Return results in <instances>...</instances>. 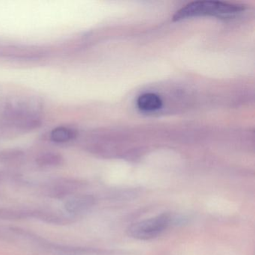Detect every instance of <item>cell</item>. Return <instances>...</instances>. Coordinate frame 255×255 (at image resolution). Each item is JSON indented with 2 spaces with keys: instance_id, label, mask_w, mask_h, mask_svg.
Here are the masks:
<instances>
[{
  "instance_id": "obj_5",
  "label": "cell",
  "mask_w": 255,
  "mask_h": 255,
  "mask_svg": "<svg viewBox=\"0 0 255 255\" xmlns=\"http://www.w3.org/2000/svg\"><path fill=\"white\" fill-rule=\"evenodd\" d=\"M77 136V131L68 127H57L50 134V139L55 143L63 144L72 141Z\"/></svg>"
},
{
  "instance_id": "obj_4",
  "label": "cell",
  "mask_w": 255,
  "mask_h": 255,
  "mask_svg": "<svg viewBox=\"0 0 255 255\" xmlns=\"http://www.w3.org/2000/svg\"><path fill=\"white\" fill-rule=\"evenodd\" d=\"M137 106L141 111H156L162 108V101L160 97L156 94L146 93L138 98Z\"/></svg>"
},
{
  "instance_id": "obj_3",
  "label": "cell",
  "mask_w": 255,
  "mask_h": 255,
  "mask_svg": "<svg viewBox=\"0 0 255 255\" xmlns=\"http://www.w3.org/2000/svg\"><path fill=\"white\" fill-rule=\"evenodd\" d=\"M169 214L163 213L132 224L128 228L129 237L140 240H149L156 238L163 233L171 224Z\"/></svg>"
},
{
  "instance_id": "obj_2",
  "label": "cell",
  "mask_w": 255,
  "mask_h": 255,
  "mask_svg": "<svg viewBox=\"0 0 255 255\" xmlns=\"http://www.w3.org/2000/svg\"><path fill=\"white\" fill-rule=\"evenodd\" d=\"M243 5L216 1H196L187 4L177 11L173 17L174 21H180L193 17H210L219 19H231L244 11Z\"/></svg>"
},
{
  "instance_id": "obj_1",
  "label": "cell",
  "mask_w": 255,
  "mask_h": 255,
  "mask_svg": "<svg viewBox=\"0 0 255 255\" xmlns=\"http://www.w3.org/2000/svg\"><path fill=\"white\" fill-rule=\"evenodd\" d=\"M43 107L38 98L27 95H15L2 101L0 131L26 132L41 125Z\"/></svg>"
}]
</instances>
